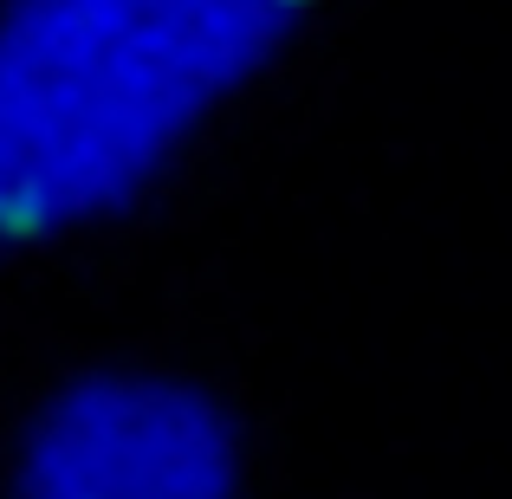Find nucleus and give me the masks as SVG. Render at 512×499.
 I'll list each match as a JSON object with an SVG mask.
<instances>
[{"label": "nucleus", "instance_id": "2", "mask_svg": "<svg viewBox=\"0 0 512 499\" xmlns=\"http://www.w3.org/2000/svg\"><path fill=\"white\" fill-rule=\"evenodd\" d=\"M26 499H240L227 415L195 383L104 370L59 389L20 454Z\"/></svg>", "mask_w": 512, "mask_h": 499}, {"label": "nucleus", "instance_id": "1", "mask_svg": "<svg viewBox=\"0 0 512 499\" xmlns=\"http://www.w3.org/2000/svg\"><path fill=\"white\" fill-rule=\"evenodd\" d=\"M312 0H7L0 227L117 208L299 26Z\"/></svg>", "mask_w": 512, "mask_h": 499}]
</instances>
